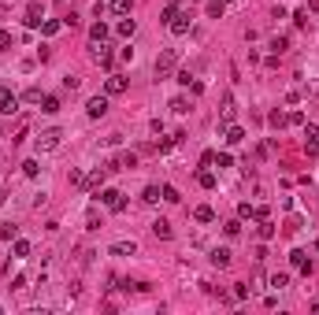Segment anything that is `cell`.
<instances>
[{
	"label": "cell",
	"instance_id": "cell-4",
	"mask_svg": "<svg viewBox=\"0 0 319 315\" xmlns=\"http://www.w3.org/2000/svg\"><path fill=\"white\" fill-rule=\"evenodd\" d=\"M19 97H15V93L8 89V86H0V115H15V112H19Z\"/></svg>",
	"mask_w": 319,
	"mask_h": 315
},
{
	"label": "cell",
	"instance_id": "cell-16",
	"mask_svg": "<svg viewBox=\"0 0 319 315\" xmlns=\"http://www.w3.org/2000/svg\"><path fill=\"white\" fill-rule=\"evenodd\" d=\"M223 130H227V145H242V141H245V130H242V126H223Z\"/></svg>",
	"mask_w": 319,
	"mask_h": 315
},
{
	"label": "cell",
	"instance_id": "cell-18",
	"mask_svg": "<svg viewBox=\"0 0 319 315\" xmlns=\"http://www.w3.org/2000/svg\"><path fill=\"white\" fill-rule=\"evenodd\" d=\"M152 234H156L160 241H167V238H171L174 230H171V223H167V219H156V223H152Z\"/></svg>",
	"mask_w": 319,
	"mask_h": 315
},
{
	"label": "cell",
	"instance_id": "cell-24",
	"mask_svg": "<svg viewBox=\"0 0 319 315\" xmlns=\"http://www.w3.org/2000/svg\"><path fill=\"white\" fill-rule=\"evenodd\" d=\"M212 263L215 267H230V248H212Z\"/></svg>",
	"mask_w": 319,
	"mask_h": 315
},
{
	"label": "cell",
	"instance_id": "cell-28",
	"mask_svg": "<svg viewBox=\"0 0 319 315\" xmlns=\"http://www.w3.org/2000/svg\"><path fill=\"white\" fill-rule=\"evenodd\" d=\"M86 230H101V212H97V208L86 212Z\"/></svg>",
	"mask_w": 319,
	"mask_h": 315
},
{
	"label": "cell",
	"instance_id": "cell-50",
	"mask_svg": "<svg viewBox=\"0 0 319 315\" xmlns=\"http://www.w3.org/2000/svg\"><path fill=\"white\" fill-rule=\"evenodd\" d=\"M227 4H230V0H227Z\"/></svg>",
	"mask_w": 319,
	"mask_h": 315
},
{
	"label": "cell",
	"instance_id": "cell-43",
	"mask_svg": "<svg viewBox=\"0 0 319 315\" xmlns=\"http://www.w3.org/2000/svg\"><path fill=\"white\" fill-rule=\"evenodd\" d=\"M305 137H308V141H315V145H319V126H305Z\"/></svg>",
	"mask_w": 319,
	"mask_h": 315
},
{
	"label": "cell",
	"instance_id": "cell-14",
	"mask_svg": "<svg viewBox=\"0 0 319 315\" xmlns=\"http://www.w3.org/2000/svg\"><path fill=\"white\" fill-rule=\"evenodd\" d=\"M19 100H23V104H41V100H45V89H41V86H30Z\"/></svg>",
	"mask_w": 319,
	"mask_h": 315
},
{
	"label": "cell",
	"instance_id": "cell-2",
	"mask_svg": "<svg viewBox=\"0 0 319 315\" xmlns=\"http://www.w3.org/2000/svg\"><path fill=\"white\" fill-rule=\"evenodd\" d=\"M97 200L104 204V208H111V212H126V197L119 193V189H97Z\"/></svg>",
	"mask_w": 319,
	"mask_h": 315
},
{
	"label": "cell",
	"instance_id": "cell-17",
	"mask_svg": "<svg viewBox=\"0 0 319 315\" xmlns=\"http://www.w3.org/2000/svg\"><path fill=\"white\" fill-rule=\"evenodd\" d=\"M267 49H271V56H282L286 49H290V37H286V34H278V37H271V45H267Z\"/></svg>",
	"mask_w": 319,
	"mask_h": 315
},
{
	"label": "cell",
	"instance_id": "cell-37",
	"mask_svg": "<svg viewBox=\"0 0 319 315\" xmlns=\"http://www.w3.org/2000/svg\"><path fill=\"white\" fill-rule=\"evenodd\" d=\"M260 238H264V241H271V238H275V226H271L267 219H260Z\"/></svg>",
	"mask_w": 319,
	"mask_h": 315
},
{
	"label": "cell",
	"instance_id": "cell-15",
	"mask_svg": "<svg viewBox=\"0 0 319 315\" xmlns=\"http://www.w3.org/2000/svg\"><path fill=\"white\" fill-rule=\"evenodd\" d=\"M93 59H97L101 67H111V59H115V56H111V49H108V45L101 41V49H93Z\"/></svg>",
	"mask_w": 319,
	"mask_h": 315
},
{
	"label": "cell",
	"instance_id": "cell-25",
	"mask_svg": "<svg viewBox=\"0 0 319 315\" xmlns=\"http://www.w3.org/2000/svg\"><path fill=\"white\" fill-rule=\"evenodd\" d=\"M41 112H45V115H56V112H59V97H49V93H45V100H41Z\"/></svg>",
	"mask_w": 319,
	"mask_h": 315
},
{
	"label": "cell",
	"instance_id": "cell-21",
	"mask_svg": "<svg viewBox=\"0 0 319 315\" xmlns=\"http://www.w3.org/2000/svg\"><path fill=\"white\" fill-rule=\"evenodd\" d=\"M141 200H145V204H160V200H164V189H160V185H145Z\"/></svg>",
	"mask_w": 319,
	"mask_h": 315
},
{
	"label": "cell",
	"instance_id": "cell-11",
	"mask_svg": "<svg viewBox=\"0 0 319 315\" xmlns=\"http://www.w3.org/2000/svg\"><path fill=\"white\" fill-rule=\"evenodd\" d=\"M290 263L297 267V271L312 275V260H308V252H305V248H293V252H290Z\"/></svg>",
	"mask_w": 319,
	"mask_h": 315
},
{
	"label": "cell",
	"instance_id": "cell-46",
	"mask_svg": "<svg viewBox=\"0 0 319 315\" xmlns=\"http://www.w3.org/2000/svg\"><path fill=\"white\" fill-rule=\"evenodd\" d=\"M0 238L11 241V238H15V226H11V223H8V226H0Z\"/></svg>",
	"mask_w": 319,
	"mask_h": 315
},
{
	"label": "cell",
	"instance_id": "cell-49",
	"mask_svg": "<svg viewBox=\"0 0 319 315\" xmlns=\"http://www.w3.org/2000/svg\"><path fill=\"white\" fill-rule=\"evenodd\" d=\"M315 252H319V241H315Z\"/></svg>",
	"mask_w": 319,
	"mask_h": 315
},
{
	"label": "cell",
	"instance_id": "cell-42",
	"mask_svg": "<svg viewBox=\"0 0 319 315\" xmlns=\"http://www.w3.org/2000/svg\"><path fill=\"white\" fill-rule=\"evenodd\" d=\"M271 126H278V130H282V126H286V115H282V112H271Z\"/></svg>",
	"mask_w": 319,
	"mask_h": 315
},
{
	"label": "cell",
	"instance_id": "cell-30",
	"mask_svg": "<svg viewBox=\"0 0 319 315\" xmlns=\"http://www.w3.org/2000/svg\"><path fill=\"white\" fill-rule=\"evenodd\" d=\"M178 11H182V8H178V4H174V0H171V4L164 8V15H160V23H164V26H167V23H171V19H174V15H178Z\"/></svg>",
	"mask_w": 319,
	"mask_h": 315
},
{
	"label": "cell",
	"instance_id": "cell-48",
	"mask_svg": "<svg viewBox=\"0 0 319 315\" xmlns=\"http://www.w3.org/2000/svg\"><path fill=\"white\" fill-rule=\"evenodd\" d=\"M308 8H312V11H315V15H319V0H312V4H308Z\"/></svg>",
	"mask_w": 319,
	"mask_h": 315
},
{
	"label": "cell",
	"instance_id": "cell-27",
	"mask_svg": "<svg viewBox=\"0 0 319 315\" xmlns=\"http://www.w3.org/2000/svg\"><path fill=\"white\" fill-rule=\"evenodd\" d=\"M193 219H197V223H212V219H215V212L208 208V204H201V208L193 212Z\"/></svg>",
	"mask_w": 319,
	"mask_h": 315
},
{
	"label": "cell",
	"instance_id": "cell-3",
	"mask_svg": "<svg viewBox=\"0 0 319 315\" xmlns=\"http://www.w3.org/2000/svg\"><path fill=\"white\" fill-rule=\"evenodd\" d=\"M59 141H63V130H56V126H52V130H41V134H37L34 149H37V152H52Z\"/></svg>",
	"mask_w": 319,
	"mask_h": 315
},
{
	"label": "cell",
	"instance_id": "cell-19",
	"mask_svg": "<svg viewBox=\"0 0 319 315\" xmlns=\"http://www.w3.org/2000/svg\"><path fill=\"white\" fill-rule=\"evenodd\" d=\"M89 41H93V45L108 41V26H104V23H93V26H89Z\"/></svg>",
	"mask_w": 319,
	"mask_h": 315
},
{
	"label": "cell",
	"instance_id": "cell-8",
	"mask_svg": "<svg viewBox=\"0 0 319 315\" xmlns=\"http://www.w3.org/2000/svg\"><path fill=\"white\" fill-rule=\"evenodd\" d=\"M104 93H108V97L126 93V78H123V74H108V78H104Z\"/></svg>",
	"mask_w": 319,
	"mask_h": 315
},
{
	"label": "cell",
	"instance_id": "cell-36",
	"mask_svg": "<svg viewBox=\"0 0 319 315\" xmlns=\"http://www.w3.org/2000/svg\"><path fill=\"white\" fill-rule=\"evenodd\" d=\"M223 230H227V238H237V234H242V219H230Z\"/></svg>",
	"mask_w": 319,
	"mask_h": 315
},
{
	"label": "cell",
	"instance_id": "cell-45",
	"mask_svg": "<svg viewBox=\"0 0 319 315\" xmlns=\"http://www.w3.org/2000/svg\"><path fill=\"white\" fill-rule=\"evenodd\" d=\"M215 163H219V167H230L234 160H230V152H219V156H215Z\"/></svg>",
	"mask_w": 319,
	"mask_h": 315
},
{
	"label": "cell",
	"instance_id": "cell-32",
	"mask_svg": "<svg viewBox=\"0 0 319 315\" xmlns=\"http://www.w3.org/2000/svg\"><path fill=\"white\" fill-rule=\"evenodd\" d=\"M197 182L204 189H215V175H212V171H197Z\"/></svg>",
	"mask_w": 319,
	"mask_h": 315
},
{
	"label": "cell",
	"instance_id": "cell-44",
	"mask_svg": "<svg viewBox=\"0 0 319 315\" xmlns=\"http://www.w3.org/2000/svg\"><path fill=\"white\" fill-rule=\"evenodd\" d=\"M78 23H82V19H78V15H74V11H71V15H63V26H71V30H74Z\"/></svg>",
	"mask_w": 319,
	"mask_h": 315
},
{
	"label": "cell",
	"instance_id": "cell-33",
	"mask_svg": "<svg viewBox=\"0 0 319 315\" xmlns=\"http://www.w3.org/2000/svg\"><path fill=\"white\" fill-rule=\"evenodd\" d=\"M23 175H26V178H37V175H41L37 160H26V163H23Z\"/></svg>",
	"mask_w": 319,
	"mask_h": 315
},
{
	"label": "cell",
	"instance_id": "cell-22",
	"mask_svg": "<svg viewBox=\"0 0 319 315\" xmlns=\"http://www.w3.org/2000/svg\"><path fill=\"white\" fill-rule=\"evenodd\" d=\"M11 252H15V260H26V256H30V252H34V248H30V241H23V238H15Z\"/></svg>",
	"mask_w": 319,
	"mask_h": 315
},
{
	"label": "cell",
	"instance_id": "cell-5",
	"mask_svg": "<svg viewBox=\"0 0 319 315\" xmlns=\"http://www.w3.org/2000/svg\"><path fill=\"white\" fill-rule=\"evenodd\" d=\"M189 26H193V19H189V11H178V15H174V19L167 23V30H171L174 37H186V34H189Z\"/></svg>",
	"mask_w": 319,
	"mask_h": 315
},
{
	"label": "cell",
	"instance_id": "cell-34",
	"mask_svg": "<svg viewBox=\"0 0 319 315\" xmlns=\"http://www.w3.org/2000/svg\"><path fill=\"white\" fill-rule=\"evenodd\" d=\"M237 215H242V219H256V208H252L249 200H242V204H237Z\"/></svg>",
	"mask_w": 319,
	"mask_h": 315
},
{
	"label": "cell",
	"instance_id": "cell-31",
	"mask_svg": "<svg viewBox=\"0 0 319 315\" xmlns=\"http://www.w3.org/2000/svg\"><path fill=\"white\" fill-rule=\"evenodd\" d=\"M171 112H174V115H186V112H189V100H186V97H174V100H171Z\"/></svg>",
	"mask_w": 319,
	"mask_h": 315
},
{
	"label": "cell",
	"instance_id": "cell-41",
	"mask_svg": "<svg viewBox=\"0 0 319 315\" xmlns=\"http://www.w3.org/2000/svg\"><path fill=\"white\" fill-rule=\"evenodd\" d=\"M293 23H297V26H308V11H305V8L293 11Z\"/></svg>",
	"mask_w": 319,
	"mask_h": 315
},
{
	"label": "cell",
	"instance_id": "cell-40",
	"mask_svg": "<svg viewBox=\"0 0 319 315\" xmlns=\"http://www.w3.org/2000/svg\"><path fill=\"white\" fill-rule=\"evenodd\" d=\"M11 49V34H8V30H0V52H8Z\"/></svg>",
	"mask_w": 319,
	"mask_h": 315
},
{
	"label": "cell",
	"instance_id": "cell-47",
	"mask_svg": "<svg viewBox=\"0 0 319 315\" xmlns=\"http://www.w3.org/2000/svg\"><path fill=\"white\" fill-rule=\"evenodd\" d=\"M174 4H178L182 11H189V8H193V0H174Z\"/></svg>",
	"mask_w": 319,
	"mask_h": 315
},
{
	"label": "cell",
	"instance_id": "cell-9",
	"mask_svg": "<svg viewBox=\"0 0 319 315\" xmlns=\"http://www.w3.org/2000/svg\"><path fill=\"white\" fill-rule=\"evenodd\" d=\"M234 115H237V104H234V97L227 93V97H223V112H219V126H230Z\"/></svg>",
	"mask_w": 319,
	"mask_h": 315
},
{
	"label": "cell",
	"instance_id": "cell-26",
	"mask_svg": "<svg viewBox=\"0 0 319 315\" xmlns=\"http://www.w3.org/2000/svg\"><path fill=\"white\" fill-rule=\"evenodd\" d=\"M227 11V0H208V19H223Z\"/></svg>",
	"mask_w": 319,
	"mask_h": 315
},
{
	"label": "cell",
	"instance_id": "cell-35",
	"mask_svg": "<svg viewBox=\"0 0 319 315\" xmlns=\"http://www.w3.org/2000/svg\"><path fill=\"white\" fill-rule=\"evenodd\" d=\"M271 286H275V289H286V286H290V275H271Z\"/></svg>",
	"mask_w": 319,
	"mask_h": 315
},
{
	"label": "cell",
	"instance_id": "cell-20",
	"mask_svg": "<svg viewBox=\"0 0 319 315\" xmlns=\"http://www.w3.org/2000/svg\"><path fill=\"white\" fill-rule=\"evenodd\" d=\"M59 30H63V19H45V23H41V34H45V37H56Z\"/></svg>",
	"mask_w": 319,
	"mask_h": 315
},
{
	"label": "cell",
	"instance_id": "cell-12",
	"mask_svg": "<svg viewBox=\"0 0 319 315\" xmlns=\"http://www.w3.org/2000/svg\"><path fill=\"white\" fill-rule=\"evenodd\" d=\"M108 175H111L108 167H97V171H93V175H86V182H82V185H86V189H93V193H97V189L104 185V178H108Z\"/></svg>",
	"mask_w": 319,
	"mask_h": 315
},
{
	"label": "cell",
	"instance_id": "cell-1",
	"mask_svg": "<svg viewBox=\"0 0 319 315\" xmlns=\"http://www.w3.org/2000/svg\"><path fill=\"white\" fill-rule=\"evenodd\" d=\"M174 67H178V49H164V52L156 56V78H160V82H164V78H171Z\"/></svg>",
	"mask_w": 319,
	"mask_h": 315
},
{
	"label": "cell",
	"instance_id": "cell-23",
	"mask_svg": "<svg viewBox=\"0 0 319 315\" xmlns=\"http://www.w3.org/2000/svg\"><path fill=\"white\" fill-rule=\"evenodd\" d=\"M134 30H137V23H134V19H119L115 34H119V37H134Z\"/></svg>",
	"mask_w": 319,
	"mask_h": 315
},
{
	"label": "cell",
	"instance_id": "cell-10",
	"mask_svg": "<svg viewBox=\"0 0 319 315\" xmlns=\"http://www.w3.org/2000/svg\"><path fill=\"white\" fill-rule=\"evenodd\" d=\"M137 167V152H119L115 163H108V171H134Z\"/></svg>",
	"mask_w": 319,
	"mask_h": 315
},
{
	"label": "cell",
	"instance_id": "cell-39",
	"mask_svg": "<svg viewBox=\"0 0 319 315\" xmlns=\"http://www.w3.org/2000/svg\"><path fill=\"white\" fill-rule=\"evenodd\" d=\"M286 126H305V115H301V112H290V115H286Z\"/></svg>",
	"mask_w": 319,
	"mask_h": 315
},
{
	"label": "cell",
	"instance_id": "cell-13",
	"mask_svg": "<svg viewBox=\"0 0 319 315\" xmlns=\"http://www.w3.org/2000/svg\"><path fill=\"white\" fill-rule=\"evenodd\" d=\"M108 252H111V256H134V252H137V245H134V241H115Z\"/></svg>",
	"mask_w": 319,
	"mask_h": 315
},
{
	"label": "cell",
	"instance_id": "cell-29",
	"mask_svg": "<svg viewBox=\"0 0 319 315\" xmlns=\"http://www.w3.org/2000/svg\"><path fill=\"white\" fill-rule=\"evenodd\" d=\"M108 11H115V15H130V0H111Z\"/></svg>",
	"mask_w": 319,
	"mask_h": 315
},
{
	"label": "cell",
	"instance_id": "cell-7",
	"mask_svg": "<svg viewBox=\"0 0 319 315\" xmlns=\"http://www.w3.org/2000/svg\"><path fill=\"white\" fill-rule=\"evenodd\" d=\"M86 115H89V119H101V115H108V93H104V97H89V104H86Z\"/></svg>",
	"mask_w": 319,
	"mask_h": 315
},
{
	"label": "cell",
	"instance_id": "cell-6",
	"mask_svg": "<svg viewBox=\"0 0 319 315\" xmlns=\"http://www.w3.org/2000/svg\"><path fill=\"white\" fill-rule=\"evenodd\" d=\"M41 23H45V8L41 4H30L26 15H23V26L26 30H41Z\"/></svg>",
	"mask_w": 319,
	"mask_h": 315
},
{
	"label": "cell",
	"instance_id": "cell-38",
	"mask_svg": "<svg viewBox=\"0 0 319 315\" xmlns=\"http://www.w3.org/2000/svg\"><path fill=\"white\" fill-rule=\"evenodd\" d=\"M164 200H167V204H178L182 197H178V189H174V185H164Z\"/></svg>",
	"mask_w": 319,
	"mask_h": 315
}]
</instances>
